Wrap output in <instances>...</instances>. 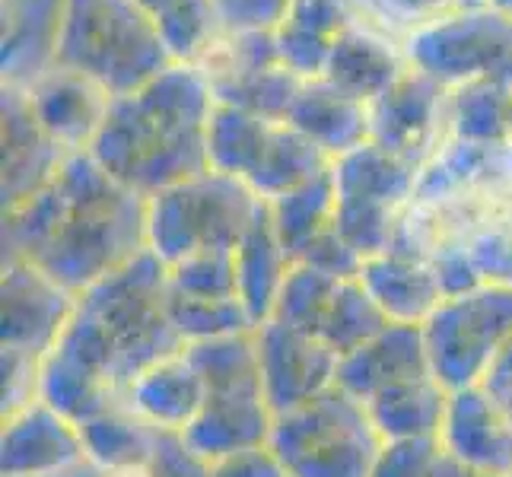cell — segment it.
<instances>
[{"instance_id":"39","label":"cell","mask_w":512,"mask_h":477,"mask_svg":"<svg viewBox=\"0 0 512 477\" xmlns=\"http://www.w3.org/2000/svg\"><path fill=\"white\" fill-rule=\"evenodd\" d=\"M284 23L306 29L325 39H338V35L353 23L347 0H290Z\"/></svg>"},{"instance_id":"38","label":"cell","mask_w":512,"mask_h":477,"mask_svg":"<svg viewBox=\"0 0 512 477\" xmlns=\"http://www.w3.org/2000/svg\"><path fill=\"white\" fill-rule=\"evenodd\" d=\"M299 264L319 268V271H325L331 277H360L366 258L357 249H353V245L341 236V229L331 223L325 233L309 245Z\"/></svg>"},{"instance_id":"10","label":"cell","mask_w":512,"mask_h":477,"mask_svg":"<svg viewBox=\"0 0 512 477\" xmlns=\"http://www.w3.org/2000/svg\"><path fill=\"white\" fill-rule=\"evenodd\" d=\"M274 318L312 334L338 357H347L392 325L360 277H331L309 264L290 268Z\"/></svg>"},{"instance_id":"16","label":"cell","mask_w":512,"mask_h":477,"mask_svg":"<svg viewBox=\"0 0 512 477\" xmlns=\"http://www.w3.org/2000/svg\"><path fill=\"white\" fill-rule=\"evenodd\" d=\"M67 156L35 121L26 90L4 86V214L55 182Z\"/></svg>"},{"instance_id":"25","label":"cell","mask_w":512,"mask_h":477,"mask_svg":"<svg viewBox=\"0 0 512 477\" xmlns=\"http://www.w3.org/2000/svg\"><path fill=\"white\" fill-rule=\"evenodd\" d=\"M290 258L277 239V229L271 220V207L264 201L252 226L245 229L242 242L236 245V280H239V303L249 312L255 331L271 322L280 290L290 274Z\"/></svg>"},{"instance_id":"3","label":"cell","mask_w":512,"mask_h":477,"mask_svg":"<svg viewBox=\"0 0 512 477\" xmlns=\"http://www.w3.org/2000/svg\"><path fill=\"white\" fill-rule=\"evenodd\" d=\"M214 86L198 64H169L144 90L112 99L90 153L125 188L156 191L207 172V121Z\"/></svg>"},{"instance_id":"22","label":"cell","mask_w":512,"mask_h":477,"mask_svg":"<svg viewBox=\"0 0 512 477\" xmlns=\"http://www.w3.org/2000/svg\"><path fill=\"white\" fill-rule=\"evenodd\" d=\"M287 125L306 134L315 147H322L331 159L369 144L373 118H369V102L347 96L328 80H309L299 90Z\"/></svg>"},{"instance_id":"21","label":"cell","mask_w":512,"mask_h":477,"mask_svg":"<svg viewBox=\"0 0 512 477\" xmlns=\"http://www.w3.org/2000/svg\"><path fill=\"white\" fill-rule=\"evenodd\" d=\"M408 55L398 51L392 42L376 29L350 23L331 45V58L325 77L331 86H338L347 96L373 105L392 86L408 74Z\"/></svg>"},{"instance_id":"11","label":"cell","mask_w":512,"mask_h":477,"mask_svg":"<svg viewBox=\"0 0 512 477\" xmlns=\"http://www.w3.org/2000/svg\"><path fill=\"white\" fill-rule=\"evenodd\" d=\"M369 140L423 169L449 140V90L420 70H408L392 90L369 105Z\"/></svg>"},{"instance_id":"18","label":"cell","mask_w":512,"mask_h":477,"mask_svg":"<svg viewBox=\"0 0 512 477\" xmlns=\"http://www.w3.org/2000/svg\"><path fill=\"white\" fill-rule=\"evenodd\" d=\"M439 443L474 471L512 477V423L481 385L458 388L449 395Z\"/></svg>"},{"instance_id":"17","label":"cell","mask_w":512,"mask_h":477,"mask_svg":"<svg viewBox=\"0 0 512 477\" xmlns=\"http://www.w3.org/2000/svg\"><path fill=\"white\" fill-rule=\"evenodd\" d=\"M271 430L274 411L264 398V388H233V392H207L201 414L179 436L201 462H217L242 449L268 446Z\"/></svg>"},{"instance_id":"40","label":"cell","mask_w":512,"mask_h":477,"mask_svg":"<svg viewBox=\"0 0 512 477\" xmlns=\"http://www.w3.org/2000/svg\"><path fill=\"white\" fill-rule=\"evenodd\" d=\"M207 465H210V477H290L271 446L242 449Z\"/></svg>"},{"instance_id":"7","label":"cell","mask_w":512,"mask_h":477,"mask_svg":"<svg viewBox=\"0 0 512 477\" xmlns=\"http://www.w3.org/2000/svg\"><path fill=\"white\" fill-rule=\"evenodd\" d=\"M334 226L363 258H376L392 249L395 229L408 214L417 194L420 169L379 144H363L331 163Z\"/></svg>"},{"instance_id":"42","label":"cell","mask_w":512,"mask_h":477,"mask_svg":"<svg viewBox=\"0 0 512 477\" xmlns=\"http://www.w3.org/2000/svg\"><path fill=\"white\" fill-rule=\"evenodd\" d=\"M153 462L160 468V477H210V465L198 455L188 452L179 433H160L156 436Z\"/></svg>"},{"instance_id":"6","label":"cell","mask_w":512,"mask_h":477,"mask_svg":"<svg viewBox=\"0 0 512 477\" xmlns=\"http://www.w3.org/2000/svg\"><path fill=\"white\" fill-rule=\"evenodd\" d=\"M264 201L242 179L201 172L147 198V245L166 268L198 252H236Z\"/></svg>"},{"instance_id":"20","label":"cell","mask_w":512,"mask_h":477,"mask_svg":"<svg viewBox=\"0 0 512 477\" xmlns=\"http://www.w3.org/2000/svg\"><path fill=\"white\" fill-rule=\"evenodd\" d=\"M204 398V379L182 350L137 376L121 398V408H128L160 433H185L201 414Z\"/></svg>"},{"instance_id":"9","label":"cell","mask_w":512,"mask_h":477,"mask_svg":"<svg viewBox=\"0 0 512 477\" xmlns=\"http://www.w3.org/2000/svg\"><path fill=\"white\" fill-rule=\"evenodd\" d=\"M433 376L449 392L478 385L493 357L512 341V287L484 284L449 296L423 322Z\"/></svg>"},{"instance_id":"28","label":"cell","mask_w":512,"mask_h":477,"mask_svg":"<svg viewBox=\"0 0 512 477\" xmlns=\"http://www.w3.org/2000/svg\"><path fill=\"white\" fill-rule=\"evenodd\" d=\"M331 163L334 159L322 147H315L306 134H299L287 121H280L271 131L268 150H264L258 169L252 172V179L245 185H249L261 201H274L280 194L319 179V175L331 169Z\"/></svg>"},{"instance_id":"46","label":"cell","mask_w":512,"mask_h":477,"mask_svg":"<svg viewBox=\"0 0 512 477\" xmlns=\"http://www.w3.org/2000/svg\"><path fill=\"white\" fill-rule=\"evenodd\" d=\"M134 4H137L140 10H144V13L150 16V20H153V23H160L163 16H169L172 10L185 7L188 0H134Z\"/></svg>"},{"instance_id":"27","label":"cell","mask_w":512,"mask_h":477,"mask_svg":"<svg viewBox=\"0 0 512 477\" xmlns=\"http://www.w3.org/2000/svg\"><path fill=\"white\" fill-rule=\"evenodd\" d=\"M280 121L258 118L242 112L236 105L217 102L207 121V166L210 172L233 175V179L249 182L258 169L264 150H268L271 131Z\"/></svg>"},{"instance_id":"43","label":"cell","mask_w":512,"mask_h":477,"mask_svg":"<svg viewBox=\"0 0 512 477\" xmlns=\"http://www.w3.org/2000/svg\"><path fill=\"white\" fill-rule=\"evenodd\" d=\"M478 385L512 423V341L497 353V357H493V363L487 366V373Z\"/></svg>"},{"instance_id":"1","label":"cell","mask_w":512,"mask_h":477,"mask_svg":"<svg viewBox=\"0 0 512 477\" xmlns=\"http://www.w3.org/2000/svg\"><path fill=\"white\" fill-rule=\"evenodd\" d=\"M166 293L169 268L150 249L80 293L58 344L42 360L39 398L77 427L121 408L137 376L185 350Z\"/></svg>"},{"instance_id":"37","label":"cell","mask_w":512,"mask_h":477,"mask_svg":"<svg viewBox=\"0 0 512 477\" xmlns=\"http://www.w3.org/2000/svg\"><path fill=\"white\" fill-rule=\"evenodd\" d=\"M214 7L226 32H274L290 0H214Z\"/></svg>"},{"instance_id":"26","label":"cell","mask_w":512,"mask_h":477,"mask_svg":"<svg viewBox=\"0 0 512 477\" xmlns=\"http://www.w3.org/2000/svg\"><path fill=\"white\" fill-rule=\"evenodd\" d=\"M449 395L452 392L443 382L427 376L385 388L363 404L385 443H404V439H439Z\"/></svg>"},{"instance_id":"4","label":"cell","mask_w":512,"mask_h":477,"mask_svg":"<svg viewBox=\"0 0 512 477\" xmlns=\"http://www.w3.org/2000/svg\"><path fill=\"white\" fill-rule=\"evenodd\" d=\"M55 64L99 83L112 99L131 96L172 64L153 20L134 0H67Z\"/></svg>"},{"instance_id":"13","label":"cell","mask_w":512,"mask_h":477,"mask_svg":"<svg viewBox=\"0 0 512 477\" xmlns=\"http://www.w3.org/2000/svg\"><path fill=\"white\" fill-rule=\"evenodd\" d=\"M74 309L77 296L45 271L23 258H4V347L45 360Z\"/></svg>"},{"instance_id":"8","label":"cell","mask_w":512,"mask_h":477,"mask_svg":"<svg viewBox=\"0 0 512 477\" xmlns=\"http://www.w3.org/2000/svg\"><path fill=\"white\" fill-rule=\"evenodd\" d=\"M404 55L414 70L446 90L478 80L512 86V16L487 4L458 7L443 20L408 32Z\"/></svg>"},{"instance_id":"14","label":"cell","mask_w":512,"mask_h":477,"mask_svg":"<svg viewBox=\"0 0 512 477\" xmlns=\"http://www.w3.org/2000/svg\"><path fill=\"white\" fill-rule=\"evenodd\" d=\"M4 477H58L86 462L80 427L58 414L42 398L4 420L0 436Z\"/></svg>"},{"instance_id":"32","label":"cell","mask_w":512,"mask_h":477,"mask_svg":"<svg viewBox=\"0 0 512 477\" xmlns=\"http://www.w3.org/2000/svg\"><path fill=\"white\" fill-rule=\"evenodd\" d=\"M156 436H160V430H153L150 423L134 417L128 408H112L80 423L86 462L93 468H112L121 462L150 458L156 452Z\"/></svg>"},{"instance_id":"41","label":"cell","mask_w":512,"mask_h":477,"mask_svg":"<svg viewBox=\"0 0 512 477\" xmlns=\"http://www.w3.org/2000/svg\"><path fill=\"white\" fill-rule=\"evenodd\" d=\"M382 16L404 29H423L436 20H443L446 13L462 7V0H376Z\"/></svg>"},{"instance_id":"35","label":"cell","mask_w":512,"mask_h":477,"mask_svg":"<svg viewBox=\"0 0 512 477\" xmlns=\"http://www.w3.org/2000/svg\"><path fill=\"white\" fill-rule=\"evenodd\" d=\"M274 45H277L280 67H287L296 80L309 83V80L325 77L334 39H325V35H315L306 29H296L290 23H280L274 29Z\"/></svg>"},{"instance_id":"12","label":"cell","mask_w":512,"mask_h":477,"mask_svg":"<svg viewBox=\"0 0 512 477\" xmlns=\"http://www.w3.org/2000/svg\"><path fill=\"white\" fill-rule=\"evenodd\" d=\"M255 341L264 398H268L274 417L312 401L338 382L341 357L322 341H315L312 334H303L271 318L255 331Z\"/></svg>"},{"instance_id":"34","label":"cell","mask_w":512,"mask_h":477,"mask_svg":"<svg viewBox=\"0 0 512 477\" xmlns=\"http://www.w3.org/2000/svg\"><path fill=\"white\" fill-rule=\"evenodd\" d=\"M169 287L188 296L207 299H239L236 280V252L210 249L198 252L179 264H169Z\"/></svg>"},{"instance_id":"30","label":"cell","mask_w":512,"mask_h":477,"mask_svg":"<svg viewBox=\"0 0 512 477\" xmlns=\"http://www.w3.org/2000/svg\"><path fill=\"white\" fill-rule=\"evenodd\" d=\"M512 86L500 80H478L449 90V140H468L481 147H509Z\"/></svg>"},{"instance_id":"29","label":"cell","mask_w":512,"mask_h":477,"mask_svg":"<svg viewBox=\"0 0 512 477\" xmlns=\"http://www.w3.org/2000/svg\"><path fill=\"white\" fill-rule=\"evenodd\" d=\"M210 86H214V99L223 105H236L242 112H252L268 121H287L293 102L303 90V80H296L287 67H229L214 70Z\"/></svg>"},{"instance_id":"31","label":"cell","mask_w":512,"mask_h":477,"mask_svg":"<svg viewBox=\"0 0 512 477\" xmlns=\"http://www.w3.org/2000/svg\"><path fill=\"white\" fill-rule=\"evenodd\" d=\"M271 220L277 229V239L284 245L290 264H299L309 245L319 239L325 229L334 223V207H338V194H334L331 169L309 185H299L280 198L268 201Z\"/></svg>"},{"instance_id":"33","label":"cell","mask_w":512,"mask_h":477,"mask_svg":"<svg viewBox=\"0 0 512 477\" xmlns=\"http://www.w3.org/2000/svg\"><path fill=\"white\" fill-rule=\"evenodd\" d=\"M166 309L175 331L182 334L185 344L226 338V334L255 331L249 312L239 299H207V296H188L182 290L166 293Z\"/></svg>"},{"instance_id":"2","label":"cell","mask_w":512,"mask_h":477,"mask_svg":"<svg viewBox=\"0 0 512 477\" xmlns=\"http://www.w3.org/2000/svg\"><path fill=\"white\" fill-rule=\"evenodd\" d=\"M147 198L115 182L90 153H70L58 179L4 214V252L74 296L147 252Z\"/></svg>"},{"instance_id":"47","label":"cell","mask_w":512,"mask_h":477,"mask_svg":"<svg viewBox=\"0 0 512 477\" xmlns=\"http://www.w3.org/2000/svg\"><path fill=\"white\" fill-rule=\"evenodd\" d=\"M468 4H487V7H497L512 16V0H468Z\"/></svg>"},{"instance_id":"24","label":"cell","mask_w":512,"mask_h":477,"mask_svg":"<svg viewBox=\"0 0 512 477\" xmlns=\"http://www.w3.org/2000/svg\"><path fill=\"white\" fill-rule=\"evenodd\" d=\"M67 0H4V80L32 86L55 64Z\"/></svg>"},{"instance_id":"49","label":"cell","mask_w":512,"mask_h":477,"mask_svg":"<svg viewBox=\"0 0 512 477\" xmlns=\"http://www.w3.org/2000/svg\"><path fill=\"white\" fill-rule=\"evenodd\" d=\"M509 150H512V121H509Z\"/></svg>"},{"instance_id":"23","label":"cell","mask_w":512,"mask_h":477,"mask_svg":"<svg viewBox=\"0 0 512 477\" xmlns=\"http://www.w3.org/2000/svg\"><path fill=\"white\" fill-rule=\"evenodd\" d=\"M360 280L373 293L379 309L388 315V322L423 325L446 303L436 268L423 258L382 252L376 258H366Z\"/></svg>"},{"instance_id":"19","label":"cell","mask_w":512,"mask_h":477,"mask_svg":"<svg viewBox=\"0 0 512 477\" xmlns=\"http://www.w3.org/2000/svg\"><path fill=\"white\" fill-rule=\"evenodd\" d=\"M427 376H433V366L423 341V325L392 322L338 363V385L360 401H369L392 385Z\"/></svg>"},{"instance_id":"5","label":"cell","mask_w":512,"mask_h":477,"mask_svg":"<svg viewBox=\"0 0 512 477\" xmlns=\"http://www.w3.org/2000/svg\"><path fill=\"white\" fill-rule=\"evenodd\" d=\"M268 446L290 477H373L385 439L366 404L334 382L312 401L277 414Z\"/></svg>"},{"instance_id":"48","label":"cell","mask_w":512,"mask_h":477,"mask_svg":"<svg viewBox=\"0 0 512 477\" xmlns=\"http://www.w3.org/2000/svg\"><path fill=\"white\" fill-rule=\"evenodd\" d=\"M58 477H99V474H96V468H93V465H80V468L67 471V474H58Z\"/></svg>"},{"instance_id":"36","label":"cell","mask_w":512,"mask_h":477,"mask_svg":"<svg viewBox=\"0 0 512 477\" xmlns=\"http://www.w3.org/2000/svg\"><path fill=\"white\" fill-rule=\"evenodd\" d=\"M0 366H4V420H7L13 414H20L23 408H29L32 401H39L42 357L4 347Z\"/></svg>"},{"instance_id":"44","label":"cell","mask_w":512,"mask_h":477,"mask_svg":"<svg viewBox=\"0 0 512 477\" xmlns=\"http://www.w3.org/2000/svg\"><path fill=\"white\" fill-rule=\"evenodd\" d=\"M99 477H160V468H156L153 455L150 458H137V462H121L112 468H96Z\"/></svg>"},{"instance_id":"45","label":"cell","mask_w":512,"mask_h":477,"mask_svg":"<svg viewBox=\"0 0 512 477\" xmlns=\"http://www.w3.org/2000/svg\"><path fill=\"white\" fill-rule=\"evenodd\" d=\"M427 477H497V474L474 471V468H468L465 462H458V458H452V455L443 449V452H439L436 462H433V468H430Z\"/></svg>"},{"instance_id":"15","label":"cell","mask_w":512,"mask_h":477,"mask_svg":"<svg viewBox=\"0 0 512 477\" xmlns=\"http://www.w3.org/2000/svg\"><path fill=\"white\" fill-rule=\"evenodd\" d=\"M26 96L42 131L67 153L90 150L112 105V96L99 83L58 64L26 86Z\"/></svg>"}]
</instances>
